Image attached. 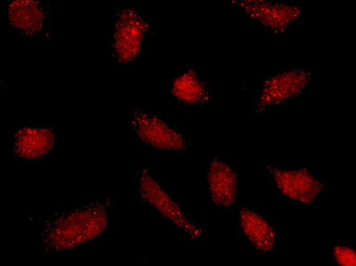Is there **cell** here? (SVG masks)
<instances>
[{
    "instance_id": "obj_1",
    "label": "cell",
    "mask_w": 356,
    "mask_h": 266,
    "mask_svg": "<svg viewBox=\"0 0 356 266\" xmlns=\"http://www.w3.org/2000/svg\"><path fill=\"white\" fill-rule=\"evenodd\" d=\"M105 213L86 206L53 213L43 223L42 245L46 253L65 252L100 233L105 225Z\"/></svg>"
},
{
    "instance_id": "obj_2",
    "label": "cell",
    "mask_w": 356,
    "mask_h": 266,
    "mask_svg": "<svg viewBox=\"0 0 356 266\" xmlns=\"http://www.w3.org/2000/svg\"><path fill=\"white\" fill-rule=\"evenodd\" d=\"M11 154L24 163L42 161L56 150L58 135L52 124L29 123L16 126L9 134Z\"/></svg>"
},
{
    "instance_id": "obj_3",
    "label": "cell",
    "mask_w": 356,
    "mask_h": 266,
    "mask_svg": "<svg viewBox=\"0 0 356 266\" xmlns=\"http://www.w3.org/2000/svg\"><path fill=\"white\" fill-rule=\"evenodd\" d=\"M130 126L140 141L157 149L182 151L187 147V140L181 133L148 112L133 110Z\"/></svg>"
},
{
    "instance_id": "obj_4",
    "label": "cell",
    "mask_w": 356,
    "mask_h": 266,
    "mask_svg": "<svg viewBox=\"0 0 356 266\" xmlns=\"http://www.w3.org/2000/svg\"><path fill=\"white\" fill-rule=\"evenodd\" d=\"M266 169L281 193L300 203L312 202L322 189L321 183L305 169L288 170L270 165Z\"/></svg>"
},
{
    "instance_id": "obj_5",
    "label": "cell",
    "mask_w": 356,
    "mask_h": 266,
    "mask_svg": "<svg viewBox=\"0 0 356 266\" xmlns=\"http://www.w3.org/2000/svg\"><path fill=\"white\" fill-rule=\"evenodd\" d=\"M207 182L210 199L217 207L226 209L235 203L237 176L229 164L217 158L213 160L207 173Z\"/></svg>"
},
{
    "instance_id": "obj_6",
    "label": "cell",
    "mask_w": 356,
    "mask_h": 266,
    "mask_svg": "<svg viewBox=\"0 0 356 266\" xmlns=\"http://www.w3.org/2000/svg\"><path fill=\"white\" fill-rule=\"evenodd\" d=\"M238 217L242 235L255 250L264 253L274 251L276 235L270 222L258 213L243 206L239 207Z\"/></svg>"
},
{
    "instance_id": "obj_7",
    "label": "cell",
    "mask_w": 356,
    "mask_h": 266,
    "mask_svg": "<svg viewBox=\"0 0 356 266\" xmlns=\"http://www.w3.org/2000/svg\"><path fill=\"white\" fill-rule=\"evenodd\" d=\"M139 184L149 190L154 197L158 198L157 207L164 215L190 236L197 237L202 234V231L199 227L189 220L182 213L176 204L148 173H143L141 174L139 178Z\"/></svg>"
},
{
    "instance_id": "obj_8",
    "label": "cell",
    "mask_w": 356,
    "mask_h": 266,
    "mask_svg": "<svg viewBox=\"0 0 356 266\" xmlns=\"http://www.w3.org/2000/svg\"><path fill=\"white\" fill-rule=\"evenodd\" d=\"M304 78L281 76L267 81L259 100V105L265 107L281 102L299 92L305 85Z\"/></svg>"
},
{
    "instance_id": "obj_9",
    "label": "cell",
    "mask_w": 356,
    "mask_h": 266,
    "mask_svg": "<svg viewBox=\"0 0 356 266\" xmlns=\"http://www.w3.org/2000/svg\"><path fill=\"white\" fill-rule=\"evenodd\" d=\"M172 92L179 100L189 103L200 102L205 95L204 88L200 81L187 76L175 81Z\"/></svg>"
},
{
    "instance_id": "obj_10",
    "label": "cell",
    "mask_w": 356,
    "mask_h": 266,
    "mask_svg": "<svg viewBox=\"0 0 356 266\" xmlns=\"http://www.w3.org/2000/svg\"><path fill=\"white\" fill-rule=\"evenodd\" d=\"M333 254L337 262L342 265H355V252L350 248L336 247Z\"/></svg>"
}]
</instances>
